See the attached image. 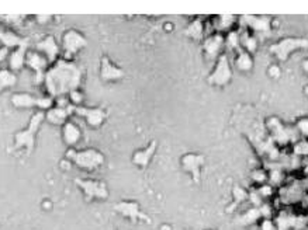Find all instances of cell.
I'll return each mask as SVG.
<instances>
[{"label": "cell", "mask_w": 308, "mask_h": 230, "mask_svg": "<svg viewBox=\"0 0 308 230\" xmlns=\"http://www.w3.org/2000/svg\"><path fill=\"white\" fill-rule=\"evenodd\" d=\"M45 120V112L37 111L35 114L31 117V120L28 122L26 129L18 131L14 135V146L16 149H26L28 154L33 152L34 146H35V139H37V133L39 131V126Z\"/></svg>", "instance_id": "7a4b0ae2"}, {"label": "cell", "mask_w": 308, "mask_h": 230, "mask_svg": "<svg viewBox=\"0 0 308 230\" xmlns=\"http://www.w3.org/2000/svg\"><path fill=\"white\" fill-rule=\"evenodd\" d=\"M3 20H5L7 24H11V26H17L24 20V17L18 16V14H13V16H3Z\"/></svg>", "instance_id": "f35d334b"}, {"label": "cell", "mask_w": 308, "mask_h": 230, "mask_svg": "<svg viewBox=\"0 0 308 230\" xmlns=\"http://www.w3.org/2000/svg\"><path fill=\"white\" fill-rule=\"evenodd\" d=\"M260 230H277V227H276V223L272 219H262Z\"/></svg>", "instance_id": "ab89813d"}, {"label": "cell", "mask_w": 308, "mask_h": 230, "mask_svg": "<svg viewBox=\"0 0 308 230\" xmlns=\"http://www.w3.org/2000/svg\"><path fill=\"white\" fill-rule=\"evenodd\" d=\"M117 212L120 215H122L124 218H128L132 222H137L138 219H143L148 220V218L141 212V208L137 202L134 201H122V202H118L114 206Z\"/></svg>", "instance_id": "e0dca14e"}, {"label": "cell", "mask_w": 308, "mask_h": 230, "mask_svg": "<svg viewBox=\"0 0 308 230\" xmlns=\"http://www.w3.org/2000/svg\"><path fill=\"white\" fill-rule=\"evenodd\" d=\"M27 54H28V44L22 45L16 50H13L9 55V69H10L13 73L14 72L22 71L23 67L26 66V59H27Z\"/></svg>", "instance_id": "44dd1931"}, {"label": "cell", "mask_w": 308, "mask_h": 230, "mask_svg": "<svg viewBox=\"0 0 308 230\" xmlns=\"http://www.w3.org/2000/svg\"><path fill=\"white\" fill-rule=\"evenodd\" d=\"M241 45L243 47V51L252 55L255 51L258 50V39L255 35L249 33H241Z\"/></svg>", "instance_id": "4316f807"}, {"label": "cell", "mask_w": 308, "mask_h": 230, "mask_svg": "<svg viewBox=\"0 0 308 230\" xmlns=\"http://www.w3.org/2000/svg\"><path fill=\"white\" fill-rule=\"evenodd\" d=\"M184 34H186L189 38L194 39V41H201L204 37V24L200 18H196L193 20L187 28L184 30Z\"/></svg>", "instance_id": "cb8c5ba5"}, {"label": "cell", "mask_w": 308, "mask_h": 230, "mask_svg": "<svg viewBox=\"0 0 308 230\" xmlns=\"http://www.w3.org/2000/svg\"><path fill=\"white\" fill-rule=\"evenodd\" d=\"M237 21V17L230 16V14H221V16L215 17V27L220 31H231L232 26Z\"/></svg>", "instance_id": "484cf974"}, {"label": "cell", "mask_w": 308, "mask_h": 230, "mask_svg": "<svg viewBox=\"0 0 308 230\" xmlns=\"http://www.w3.org/2000/svg\"><path fill=\"white\" fill-rule=\"evenodd\" d=\"M35 96L30 93H14L11 96L10 103L16 108H34L35 107Z\"/></svg>", "instance_id": "7402d4cb"}, {"label": "cell", "mask_w": 308, "mask_h": 230, "mask_svg": "<svg viewBox=\"0 0 308 230\" xmlns=\"http://www.w3.org/2000/svg\"><path fill=\"white\" fill-rule=\"evenodd\" d=\"M232 197H234V201H235V205H238V203H242L245 202L248 199V192L243 190V188H241V187L235 186L234 188H232Z\"/></svg>", "instance_id": "836d02e7"}, {"label": "cell", "mask_w": 308, "mask_h": 230, "mask_svg": "<svg viewBox=\"0 0 308 230\" xmlns=\"http://www.w3.org/2000/svg\"><path fill=\"white\" fill-rule=\"evenodd\" d=\"M82 77L83 71L80 66L73 60L59 58L45 73L43 86L48 96L59 99L66 97L72 90L79 88Z\"/></svg>", "instance_id": "6da1fadb"}, {"label": "cell", "mask_w": 308, "mask_h": 230, "mask_svg": "<svg viewBox=\"0 0 308 230\" xmlns=\"http://www.w3.org/2000/svg\"><path fill=\"white\" fill-rule=\"evenodd\" d=\"M256 191H258V194L262 198H269L273 195V186H270V184H262V186H259V188Z\"/></svg>", "instance_id": "74e56055"}, {"label": "cell", "mask_w": 308, "mask_h": 230, "mask_svg": "<svg viewBox=\"0 0 308 230\" xmlns=\"http://www.w3.org/2000/svg\"><path fill=\"white\" fill-rule=\"evenodd\" d=\"M68 99H69V103L75 107H80L83 104V100H85V96L83 93L76 88V90H72L71 93L68 94Z\"/></svg>", "instance_id": "d6a6232c"}, {"label": "cell", "mask_w": 308, "mask_h": 230, "mask_svg": "<svg viewBox=\"0 0 308 230\" xmlns=\"http://www.w3.org/2000/svg\"><path fill=\"white\" fill-rule=\"evenodd\" d=\"M76 186L80 188L85 194V197L88 201H94V199H100L105 201L109 198V188L105 182L97 180H83V178H76L75 180Z\"/></svg>", "instance_id": "52a82bcc"}, {"label": "cell", "mask_w": 308, "mask_h": 230, "mask_svg": "<svg viewBox=\"0 0 308 230\" xmlns=\"http://www.w3.org/2000/svg\"><path fill=\"white\" fill-rule=\"evenodd\" d=\"M280 67H279V66L277 65H272L269 67V75L272 77H279L280 76Z\"/></svg>", "instance_id": "b9f144b4"}, {"label": "cell", "mask_w": 308, "mask_h": 230, "mask_svg": "<svg viewBox=\"0 0 308 230\" xmlns=\"http://www.w3.org/2000/svg\"><path fill=\"white\" fill-rule=\"evenodd\" d=\"M66 159L71 160L76 167L86 171H93L99 169L105 163V156L96 149H83V150H73L69 149L66 152Z\"/></svg>", "instance_id": "3957f363"}, {"label": "cell", "mask_w": 308, "mask_h": 230, "mask_svg": "<svg viewBox=\"0 0 308 230\" xmlns=\"http://www.w3.org/2000/svg\"><path fill=\"white\" fill-rule=\"evenodd\" d=\"M303 71L305 72V73H308V58L303 60Z\"/></svg>", "instance_id": "ee69618b"}, {"label": "cell", "mask_w": 308, "mask_h": 230, "mask_svg": "<svg viewBox=\"0 0 308 230\" xmlns=\"http://www.w3.org/2000/svg\"><path fill=\"white\" fill-rule=\"evenodd\" d=\"M26 66L35 73V83L43 84L47 71L50 69V62L38 51H28Z\"/></svg>", "instance_id": "9c48e42d"}, {"label": "cell", "mask_w": 308, "mask_h": 230, "mask_svg": "<svg viewBox=\"0 0 308 230\" xmlns=\"http://www.w3.org/2000/svg\"><path fill=\"white\" fill-rule=\"evenodd\" d=\"M296 129H297L298 135L308 137V118H300L296 124Z\"/></svg>", "instance_id": "d590c367"}, {"label": "cell", "mask_w": 308, "mask_h": 230, "mask_svg": "<svg viewBox=\"0 0 308 230\" xmlns=\"http://www.w3.org/2000/svg\"><path fill=\"white\" fill-rule=\"evenodd\" d=\"M293 153L296 156H308V141L305 139H300L294 142V148H293Z\"/></svg>", "instance_id": "4dcf8cb0"}, {"label": "cell", "mask_w": 308, "mask_h": 230, "mask_svg": "<svg viewBox=\"0 0 308 230\" xmlns=\"http://www.w3.org/2000/svg\"><path fill=\"white\" fill-rule=\"evenodd\" d=\"M0 42H2V47H6L9 50H16L22 45L28 44V38H23L10 28H0Z\"/></svg>", "instance_id": "ffe728a7"}, {"label": "cell", "mask_w": 308, "mask_h": 230, "mask_svg": "<svg viewBox=\"0 0 308 230\" xmlns=\"http://www.w3.org/2000/svg\"><path fill=\"white\" fill-rule=\"evenodd\" d=\"M251 178H252L253 182H256L258 186H262L263 182L268 181V173H266L263 169H256V170L252 171Z\"/></svg>", "instance_id": "e575fe53"}, {"label": "cell", "mask_w": 308, "mask_h": 230, "mask_svg": "<svg viewBox=\"0 0 308 230\" xmlns=\"http://www.w3.org/2000/svg\"><path fill=\"white\" fill-rule=\"evenodd\" d=\"M225 45V38L221 34H211L207 38L204 39L203 42V51L207 58L210 59H218V56L221 55V51Z\"/></svg>", "instance_id": "5bb4252c"}, {"label": "cell", "mask_w": 308, "mask_h": 230, "mask_svg": "<svg viewBox=\"0 0 308 230\" xmlns=\"http://www.w3.org/2000/svg\"><path fill=\"white\" fill-rule=\"evenodd\" d=\"M232 79V69L231 65H230V60H228V56L225 54H221L217 59V63H215L214 69L210 73L207 82L211 84V86H218V87H222V86H227L228 83L231 82Z\"/></svg>", "instance_id": "8992f818"}, {"label": "cell", "mask_w": 308, "mask_h": 230, "mask_svg": "<svg viewBox=\"0 0 308 230\" xmlns=\"http://www.w3.org/2000/svg\"><path fill=\"white\" fill-rule=\"evenodd\" d=\"M156 149H158V143H156V141H152L147 148L137 150L135 153L132 154V163L138 166V167H141V169L148 167L151 160L154 157L155 152H156Z\"/></svg>", "instance_id": "d6986e66"}, {"label": "cell", "mask_w": 308, "mask_h": 230, "mask_svg": "<svg viewBox=\"0 0 308 230\" xmlns=\"http://www.w3.org/2000/svg\"><path fill=\"white\" fill-rule=\"evenodd\" d=\"M73 115V105H69L68 108H62L55 105L54 108H51L45 112V121L50 122L52 125L64 126L71 120V117Z\"/></svg>", "instance_id": "2e32d148"}, {"label": "cell", "mask_w": 308, "mask_h": 230, "mask_svg": "<svg viewBox=\"0 0 308 230\" xmlns=\"http://www.w3.org/2000/svg\"><path fill=\"white\" fill-rule=\"evenodd\" d=\"M235 66L239 72L248 73L253 69V58L251 54H248L247 51H238L237 59H235Z\"/></svg>", "instance_id": "603a6c76"}, {"label": "cell", "mask_w": 308, "mask_h": 230, "mask_svg": "<svg viewBox=\"0 0 308 230\" xmlns=\"http://www.w3.org/2000/svg\"><path fill=\"white\" fill-rule=\"evenodd\" d=\"M35 51L43 54L50 63H55L56 60L59 59V54H61V48L54 35H45L44 38L39 39L35 44Z\"/></svg>", "instance_id": "8fae6325"}, {"label": "cell", "mask_w": 308, "mask_h": 230, "mask_svg": "<svg viewBox=\"0 0 308 230\" xmlns=\"http://www.w3.org/2000/svg\"><path fill=\"white\" fill-rule=\"evenodd\" d=\"M225 47L228 50L232 51H239L241 48V33L239 31H235V30H231L225 38Z\"/></svg>", "instance_id": "f546056e"}, {"label": "cell", "mask_w": 308, "mask_h": 230, "mask_svg": "<svg viewBox=\"0 0 308 230\" xmlns=\"http://www.w3.org/2000/svg\"><path fill=\"white\" fill-rule=\"evenodd\" d=\"M284 180V174L280 169H275L268 174V181H270V186H280Z\"/></svg>", "instance_id": "1f68e13d"}, {"label": "cell", "mask_w": 308, "mask_h": 230, "mask_svg": "<svg viewBox=\"0 0 308 230\" xmlns=\"http://www.w3.org/2000/svg\"><path fill=\"white\" fill-rule=\"evenodd\" d=\"M17 76L10 69H0V93L16 86Z\"/></svg>", "instance_id": "d4e9b609"}, {"label": "cell", "mask_w": 308, "mask_h": 230, "mask_svg": "<svg viewBox=\"0 0 308 230\" xmlns=\"http://www.w3.org/2000/svg\"><path fill=\"white\" fill-rule=\"evenodd\" d=\"M54 107H55V99L48 96V94L35 99V108H38V111H41V112H47Z\"/></svg>", "instance_id": "f1b7e54d"}, {"label": "cell", "mask_w": 308, "mask_h": 230, "mask_svg": "<svg viewBox=\"0 0 308 230\" xmlns=\"http://www.w3.org/2000/svg\"><path fill=\"white\" fill-rule=\"evenodd\" d=\"M88 47V39L75 28H71L62 35V51H64V59L72 60V58L79 54L83 48Z\"/></svg>", "instance_id": "5b68a950"}, {"label": "cell", "mask_w": 308, "mask_h": 230, "mask_svg": "<svg viewBox=\"0 0 308 230\" xmlns=\"http://www.w3.org/2000/svg\"><path fill=\"white\" fill-rule=\"evenodd\" d=\"M204 165V156L197 153H187L182 157V167L183 170L190 173L193 180H200V171Z\"/></svg>", "instance_id": "9a60e30c"}, {"label": "cell", "mask_w": 308, "mask_h": 230, "mask_svg": "<svg viewBox=\"0 0 308 230\" xmlns=\"http://www.w3.org/2000/svg\"><path fill=\"white\" fill-rule=\"evenodd\" d=\"M305 94H307V96H308V86H307V87H305Z\"/></svg>", "instance_id": "f6af8a7d"}, {"label": "cell", "mask_w": 308, "mask_h": 230, "mask_svg": "<svg viewBox=\"0 0 308 230\" xmlns=\"http://www.w3.org/2000/svg\"><path fill=\"white\" fill-rule=\"evenodd\" d=\"M124 71L121 67L114 65L109 56H103L100 59V79L103 82H117L124 77Z\"/></svg>", "instance_id": "7c38bea8"}, {"label": "cell", "mask_w": 308, "mask_h": 230, "mask_svg": "<svg viewBox=\"0 0 308 230\" xmlns=\"http://www.w3.org/2000/svg\"><path fill=\"white\" fill-rule=\"evenodd\" d=\"M308 48V39L300 38V37H287V38L280 39L270 47L272 55L276 56L279 62H286L292 54H294L298 50H305Z\"/></svg>", "instance_id": "277c9868"}, {"label": "cell", "mask_w": 308, "mask_h": 230, "mask_svg": "<svg viewBox=\"0 0 308 230\" xmlns=\"http://www.w3.org/2000/svg\"><path fill=\"white\" fill-rule=\"evenodd\" d=\"M73 115H77L83 120L86 121V124L92 128H99L105 124L106 118H107V112L103 108L99 107H75L73 105Z\"/></svg>", "instance_id": "30bf717a"}, {"label": "cell", "mask_w": 308, "mask_h": 230, "mask_svg": "<svg viewBox=\"0 0 308 230\" xmlns=\"http://www.w3.org/2000/svg\"><path fill=\"white\" fill-rule=\"evenodd\" d=\"M52 20V16H35V21L39 24H44V22H50Z\"/></svg>", "instance_id": "7bdbcfd3"}, {"label": "cell", "mask_w": 308, "mask_h": 230, "mask_svg": "<svg viewBox=\"0 0 308 230\" xmlns=\"http://www.w3.org/2000/svg\"><path fill=\"white\" fill-rule=\"evenodd\" d=\"M307 230H308V229H307Z\"/></svg>", "instance_id": "bcb514c9"}, {"label": "cell", "mask_w": 308, "mask_h": 230, "mask_svg": "<svg viewBox=\"0 0 308 230\" xmlns=\"http://www.w3.org/2000/svg\"><path fill=\"white\" fill-rule=\"evenodd\" d=\"M80 137H82V131L79 125H76L72 120L68 121L65 125L62 126V141L66 146L69 148L76 146L77 143L80 142Z\"/></svg>", "instance_id": "ac0fdd59"}, {"label": "cell", "mask_w": 308, "mask_h": 230, "mask_svg": "<svg viewBox=\"0 0 308 230\" xmlns=\"http://www.w3.org/2000/svg\"><path fill=\"white\" fill-rule=\"evenodd\" d=\"M239 21L247 30L255 33H269L272 28V18L268 16H242Z\"/></svg>", "instance_id": "4fadbf2b"}, {"label": "cell", "mask_w": 308, "mask_h": 230, "mask_svg": "<svg viewBox=\"0 0 308 230\" xmlns=\"http://www.w3.org/2000/svg\"><path fill=\"white\" fill-rule=\"evenodd\" d=\"M248 199L252 202V206H255V208H259V206H262V205L264 203L263 198L259 195L256 190H255V191L248 192Z\"/></svg>", "instance_id": "8d00e7d4"}, {"label": "cell", "mask_w": 308, "mask_h": 230, "mask_svg": "<svg viewBox=\"0 0 308 230\" xmlns=\"http://www.w3.org/2000/svg\"><path fill=\"white\" fill-rule=\"evenodd\" d=\"M9 55H10V50L6 47H0V63H3L9 58Z\"/></svg>", "instance_id": "60d3db41"}, {"label": "cell", "mask_w": 308, "mask_h": 230, "mask_svg": "<svg viewBox=\"0 0 308 230\" xmlns=\"http://www.w3.org/2000/svg\"><path fill=\"white\" fill-rule=\"evenodd\" d=\"M266 125H268V129L272 133V137H273L275 142L284 145V143L296 142L297 141L296 139V135H298L297 129H292V128L286 126L279 118H273L272 117V118L268 120Z\"/></svg>", "instance_id": "ba28073f"}, {"label": "cell", "mask_w": 308, "mask_h": 230, "mask_svg": "<svg viewBox=\"0 0 308 230\" xmlns=\"http://www.w3.org/2000/svg\"><path fill=\"white\" fill-rule=\"evenodd\" d=\"M239 222H241V225H252V223H256L258 220L262 219V215H260V211H259V208H255V206H252V208H249L245 212V214L239 218Z\"/></svg>", "instance_id": "83f0119b"}]
</instances>
